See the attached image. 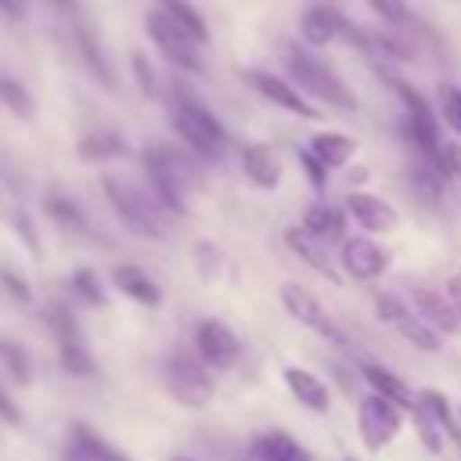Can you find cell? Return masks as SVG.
<instances>
[{
    "label": "cell",
    "instance_id": "cell-6",
    "mask_svg": "<svg viewBox=\"0 0 461 461\" xmlns=\"http://www.w3.org/2000/svg\"><path fill=\"white\" fill-rule=\"evenodd\" d=\"M144 29H148V36H151V43L158 47V54L173 65V68H180V72H202V54H198V43L180 29V25H173L158 7L148 14V22H144Z\"/></svg>",
    "mask_w": 461,
    "mask_h": 461
},
{
    "label": "cell",
    "instance_id": "cell-29",
    "mask_svg": "<svg viewBox=\"0 0 461 461\" xmlns=\"http://www.w3.org/2000/svg\"><path fill=\"white\" fill-rule=\"evenodd\" d=\"M418 403L429 411V418L436 421V429H439L447 439L461 443V421L454 418V411H450V403H447V396H443V393H436V389H425V393L418 396Z\"/></svg>",
    "mask_w": 461,
    "mask_h": 461
},
{
    "label": "cell",
    "instance_id": "cell-22",
    "mask_svg": "<svg viewBox=\"0 0 461 461\" xmlns=\"http://www.w3.org/2000/svg\"><path fill=\"white\" fill-rule=\"evenodd\" d=\"M303 230H310L317 241H342L346 238V216L324 202H310L303 216Z\"/></svg>",
    "mask_w": 461,
    "mask_h": 461
},
{
    "label": "cell",
    "instance_id": "cell-37",
    "mask_svg": "<svg viewBox=\"0 0 461 461\" xmlns=\"http://www.w3.org/2000/svg\"><path fill=\"white\" fill-rule=\"evenodd\" d=\"M367 4H371V11H375L378 18H385V22H393V25H407V22H411L403 0H367Z\"/></svg>",
    "mask_w": 461,
    "mask_h": 461
},
{
    "label": "cell",
    "instance_id": "cell-4",
    "mask_svg": "<svg viewBox=\"0 0 461 461\" xmlns=\"http://www.w3.org/2000/svg\"><path fill=\"white\" fill-rule=\"evenodd\" d=\"M101 187H104V198H108V205L115 209L119 223H122L130 234H137V238H162V234H166L162 216H158L155 202H151L144 191H137L133 184H126V180H119V176H101Z\"/></svg>",
    "mask_w": 461,
    "mask_h": 461
},
{
    "label": "cell",
    "instance_id": "cell-45",
    "mask_svg": "<svg viewBox=\"0 0 461 461\" xmlns=\"http://www.w3.org/2000/svg\"><path fill=\"white\" fill-rule=\"evenodd\" d=\"M173 461H191V457H173Z\"/></svg>",
    "mask_w": 461,
    "mask_h": 461
},
{
    "label": "cell",
    "instance_id": "cell-20",
    "mask_svg": "<svg viewBox=\"0 0 461 461\" xmlns=\"http://www.w3.org/2000/svg\"><path fill=\"white\" fill-rule=\"evenodd\" d=\"M342 25H346V18H342L335 7L313 4V7H306V14H303V40H306L310 47H324V43H331L335 36H342Z\"/></svg>",
    "mask_w": 461,
    "mask_h": 461
},
{
    "label": "cell",
    "instance_id": "cell-28",
    "mask_svg": "<svg viewBox=\"0 0 461 461\" xmlns=\"http://www.w3.org/2000/svg\"><path fill=\"white\" fill-rule=\"evenodd\" d=\"M0 104H4L14 119H22V122H29V119L36 115V104H32L29 86H25L18 76H7V72H0Z\"/></svg>",
    "mask_w": 461,
    "mask_h": 461
},
{
    "label": "cell",
    "instance_id": "cell-33",
    "mask_svg": "<svg viewBox=\"0 0 461 461\" xmlns=\"http://www.w3.org/2000/svg\"><path fill=\"white\" fill-rule=\"evenodd\" d=\"M0 364L7 367V375L18 382V385H29L32 382V364H29V353L14 342V339H4L0 335Z\"/></svg>",
    "mask_w": 461,
    "mask_h": 461
},
{
    "label": "cell",
    "instance_id": "cell-40",
    "mask_svg": "<svg viewBox=\"0 0 461 461\" xmlns=\"http://www.w3.org/2000/svg\"><path fill=\"white\" fill-rule=\"evenodd\" d=\"M299 162H303V169H306V176H310V184L313 187H324V176H328V169L310 155V151H299Z\"/></svg>",
    "mask_w": 461,
    "mask_h": 461
},
{
    "label": "cell",
    "instance_id": "cell-46",
    "mask_svg": "<svg viewBox=\"0 0 461 461\" xmlns=\"http://www.w3.org/2000/svg\"><path fill=\"white\" fill-rule=\"evenodd\" d=\"M346 461H357V457H346Z\"/></svg>",
    "mask_w": 461,
    "mask_h": 461
},
{
    "label": "cell",
    "instance_id": "cell-43",
    "mask_svg": "<svg viewBox=\"0 0 461 461\" xmlns=\"http://www.w3.org/2000/svg\"><path fill=\"white\" fill-rule=\"evenodd\" d=\"M47 7H50L58 18H72V14H83L79 0H47Z\"/></svg>",
    "mask_w": 461,
    "mask_h": 461
},
{
    "label": "cell",
    "instance_id": "cell-39",
    "mask_svg": "<svg viewBox=\"0 0 461 461\" xmlns=\"http://www.w3.org/2000/svg\"><path fill=\"white\" fill-rule=\"evenodd\" d=\"M0 281H4V288L18 299V303H29L32 299V292H29V285L18 277V274H11V270H0Z\"/></svg>",
    "mask_w": 461,
    "mask_h": 461
},
{
    "label": "cell",
    "instance_id": "cell-34",
    "mask_svg": "<svg viewBox=\"0 0 461 461\" xmlns=\"http://www.w3.org/2000/svg\"><path fill=\"white\" fill-rule=\"evenodd\" d=\"M411 421H414V429H418V436H421V447L429 450V454H439L443 450V432L436 429V421L429 418V411L414 400L411 403Z\"/></svg>",
    "mask_w": 461,
    "mask_h": 461
},
{
    "label": "cell",
    "instance_id": "cell-11",
    "mask_svg": "<svg viewBox=\"0 0 461 461\" xmlns=\"http://www.w3.org/2000/svg\"><path fill=\"white\" fill-rule=\"evenodd\" d=\"M281 306L288 310V317H295L299 324L313 328L317 335H324V339H342L339 328H335V321L328 317V310H324V306L317 303V295L306 292L303 285H281Z\"/></svg>",
    "mask_w": 461,
    "mask_h": 461
},
{
    "label": "cell",
    "instance_id": "cell-14",
    "mask_svg": "<svg viewBox=\"0 0 461 461\" xmlns=\"http://www.w3.org/2000/svg\"><path fill=\"white\" fill-rule=\"evenodd\" d=\"M249 83L267 97V101H274L277 108H285V112H292V115H303V119H317L321 112H317V104L313 101H306L299 90H292L285 79H277V76H270V72H249Z\"/></svg>",
    "mask_w": 461,
    "mask_h": 461
},
{
    "label": "cell",
    "instance_id": "cell-3",
    "mask_svg": "<svg viewBox=\"0 0 461 461\" xmlns=\"http://www.w3.org/2000/svg\"><path fill=\"white\" fill-rule=\"evenodd\" d=\"M140 158H144V173H148V184H151L158 209L180 216L187 209V173H184L180 155L166 144H148Z\"/></svg>",
    "mask_w": 461,
    "mask_h": 461
},
{
    "label": "cell",
    "instance_id": "cell-19",
    "mask_svg": "<svg viewBox=\"0 0 461 461\" xmlns=\"http://www.w3.org/2000/svg\"><path fill=\"white\" fill-rule=\"evenodd\" d=\"M281 375H285L288 393H292L303 407H310V411H328V407H331V393H328V385H324L313 371H306V367H285Z\"/></svg>",
    "mask_w": 461,
    "mask_h": 461
},
{
    "label": "cell",
    "instance_id": "cell-44",
    "mask_svg": "<svg viewBox=\"0 0 461 461\" xmlns=\"http://www.w3.org/2000/svg\"><path fill=\"white\" fill-rule=\"evenodd\" d=\"M447 295H450V306H454V313L461 317V277H450V285H447Z\"/></svg>",
    "mask_w": 461,
    "mask_h": 461
},
{
    "label": "cell",
    "instance_id": "cell-12",
    "mask_svg": "<svg viewBox=\"0 0 461 461\" xmlns=\"http://www.w3.org/2000/svg\"><path fill=\"white\" fill-rule=\"evenodd\" d=\"M342 267L349 270V277L357 281H375L385 274L389 267V252L367 238H342Z\"/></svg>",
    "mask_w": 461,
    "mask_h": 461
},
{
    "label": "cell",
    "instance_id": "cell-27",
    "mask_svg": "<svg viewBox=\"0 0 461 461\" xmlns=\"http://www.w3.org/2000/svg\"><path fill=\"white\" fill-rule=\"evenodd\" d=\"M411 191L421 205H439L443 202V191H447V180L436 173V166L429 158H418L411 166Z\"/></svg>",
    "mask_w": 461,
    "mask_h": 461
},
{
    "label": "cell",
    "instance_id": "cell-5",
    "mask_svg": "<svg viewBox=\"0 0 461 461\" xmlns=\"http://www.w3.org/2000/svg\"><path fill=\"white\" fill-rule=\"evenodd\" d=\"M162 375H166V389L176 403L184 407H205L212 400V378L205 371V364L187 353V349H173L162 364Z\"/></svg>",
    "mask_w": 461,
    "mask_h": 461
},
{
    "label": "cell",
    "instance_id": "cell-24",
    "mask_svg": "<svg viewBox=\"0 0 461 461\" xmlns=\"http://www.w3.org/2000/svg\"><path fill=\"white\" fill-rule=\"evenodd\" d=\"M360 375H364V382L375 389V396H382V400H389V403H396V407H407L411 411V393H407V385L393 375V371H385V367H378V364H371V360H360Z\"/></svg>",
    "mask_w": 461,
    "mask_h": 461
},
{
    "label": "cell",
    "instance_id": "cell-10",
    "mask_svg": "<svg viewBox=\"0 0 461 461\" xmlns=\"http://www.w3.org/2000/svg\"><path fill=\"white\" fill-rule=\"evenodd\" d=\"M238 335L223 324V321H198L194 328V357L205 364V367H230L234 357H238Z\"/></svg>",
    "mask_w": 461,
    "mask_h": 461
},
{
    "label": "cell",
    "instance_id": "cell-8",
    "mask_svg": "<svg viewBox=\"0 0 461 461\" xmlns=\"http://www.w3.org/2000/svg\"><path fill=\"white\" fill-rule=\"evenodd\" d=\"M61 25H65V36H68V43H72L79 65H83L104 90H115V72H112V65H108V54H104V47L97 43L94 29L83 22V14L61 18Z\"/></svg>",
    "mask_w": 461,
    "mask_h": 461
},
{
    "label": "cell",
    "instance_id": "cell-7",
    "mask_svg": "<svg viewBox=\"0 0 461 461\" xmlns=\"http://www.w3.org/2000/svg\"><path fill=\"white\" fill-rule=\"evenodd\" d=\"M403 425V411L382 396H364L360 400V411H357V429H360V439L367 450H382L393 443V436L400 432Z\"/></svg>",
    "mask_w": 461,
    "mask_h": 461
},
{
    "label": "cell",
    "instance_id": "cell-31",
    "mask_svg": "<svg viewBox=\"0 0 461 461\" xmlns=\"http://www.w3.org/2000/svg\"><path fill=\"white\" fill-rule=\"evenodd\" d=\"M43 209H47V216H50L58 227H65V230H83V227H86V216H83L79 202L68 198V194H61V191H50L47 202H43Z\"/></svg>",
    "mask_w": 461,
    "mask_h": 461
},
{
    "label": "cell",
    "instance_id": "cell-18",
    "mask_svg": "<svg viewBox=\"0 0 461 461\" xmlns=\"http://www.w3.org/2000/svg\"><path fill=\"white\" fill-rule=\"evenodd\" d=\"M112 285H115L126 299H133V303H140V306H158V303H162V288H158L140 267H133V263L115 267V270H112Z\"/></svg>",
    "mask_w": 461,
    "mask_h": 461
},
{
    "label": "cell",
    "instance_id": "cell-9",
    "mask_svg": "<svg viewBox=\"0 0 461 461\" xmlns=\"http://www.w3.org/2000/svg\"><path fill=\"white\" fill-rule=\"evenodd\" d=\"M375 310H378V317H382L385 324H393L411 346H418V349H425V353L439 349V335H436L403 299H396V295H378V299H375Z\"/></svg>",
    "mask_w": 461,
    "mask_h": 461
},
{
    "label": "cell",
    "instance_id": "cell-26",
    "mask_svg": "<svg viewBox=\"0 0 461 461\" xmlns=\"http://www.w3.org/2000/svg\"><path fill=\"white\" fill-rule=\"evenodd\" d=\"M155 4H158V11H162L173 25H180L198 47L209 43V25H205V18L198 14V7H194L191 0H155Z\"/></svg>",
    "mask_w": 461,
    "mask_h": 461
},
{
    "label": "cell",
    "instance_id": "cell-23",
    "mask_svg": "<svg viewBox=\"0 0 461 461\" xmlns=\"http://www.w3.org/2000/svg\"><path fill=\"white\" fill-rule=\"evenodd\" d=\"M310 155L324 166V169H339L357 155V140L346 133H317L310 140Z\"/></svg>",
    "mask_w": 461,
    "mask_h": 461
},
{
    "label": "cell",
    "instance_id": "cell-38",
    "mask_svg": "<svg viewBox=\"0 0 461 461\" xmlns=\"http://www.w3.org/2000/svg\"><path fill=\"white\" fill-rule=\"evenodd\" d=\"M130 61H133V76H137V86H140L144 94H155V72H151L148 58H144L140 50H133V54H130Z\"/></svg>",
    "mask_w": 461,
    "mask_h": 461
},
{
    "label": "cell",
    "instance_id": "cell-21",
    "mask_svg": "<svg viewBox=\"0 0 461 461\" xmlns=\"http://www.w3.org/2000/svg\"><path fill=\"white\" fill-rule=\"evenodd\" d=\"M68 447L79 450L86 461H130L115 443H108L101 432H94V429L83 425V421L72 425V432H68Z\"/></svg>",
    "mask_w": 461,
    "mask_h": 461
},
{
    "label": "cell",
    "instance_id": "cell-15",
    "mask_svg": "<svg viewBox=\"0 0 461 461\" xmlns=\"http://www.w3.org/2000/svg\"><path fill=\"white\" fill-rule=\"evenodd\" d=\"M411 303H414V313L432 328V331H457L461 328V317L454 313L450 299H443L436 288L429 285H411Z\"/></svg>",
    "mask_w": 461,
    "mask_h": 461
},
{
    "label": "cell",
    "instance_id": "cell-41",
    "mask_svg": "<svg viewBox=\"0 0 461 461\" xmlns=\"http://www.w3.org/2000/svg\"><path fill=\"white\" fill-rule=\"evenodd\" d=\"M0 421H4V425H22V411H18V403L7 396V389H0Z\"/></svg>",
    "mask_w": 461,
    "mask_h": 461
},
{
    "label": "cell",
    "instance_id": "cell-42",
    "mask_svg": "<svg viewBox=\"0 0 461 461\" xmlns=\"http://www.w3.org/2000/svg\"><path fill=\"white\" fill-rule=\"evenodd\" d=\"M0 14L7 22H25L29 18V0H0Z\"/></svg>",
    "mask_w": 461,
    "mask_h": 461
},
{
    "label": "cell",
    "instance_id": "cell-2",
    "mask_svg": "<svg viewBox=\"0 0 461 461\" xmlns=\"http://www.w3.org/2000/svg\"><path fill=\"white\" fill-rule=\"evenodd\" d=\"M285 68H288V79H292L299 90H306V97L328 101L331 108L357 112V94H353L321 58H313L303 43H292V40H288V47H285Z\"/></svg>",
    "mask_w": 461,
    "mask_h": 461
},
{
    "label": "cell",
    "instance_id": "cell-17",
    "mask_svg": "<svg viewBox=\"0 0 461 461\" xmlns=\"http://www.w3.org/2000/svg\"><path fill=\"white\" fill-rule=\"evenodd\" d=\"M241 166H245V176L263 191H274L281 180V158L270 144H249L241 155Z\"/></svg>",
    "mask_w": 461,
    "mask_h": 461
},
{
    "label": "cell",
    "instance_id": "cell-1",
    "mask_svg": "<svg viewBox=\"0 0 461 461\" xmlns=\"http://www.w3.org/2000/svg\"><path fill=\"white\" fill-rule=\"evenodd\" d=\"M169 115H173V126H176L180 140L194 155H202V158H220L223 155V148H227L223 122L184 83H173V90H169Z\"/></svg>",
    "mask_w": 461,
    "mask_h": 461
},
{
    "label": "cell",
    "instance_id": "cell-36",
    "mask_svg": "<svg viewBox=\"0 0 461 461\" xmlns=\"http://www.w3.org/2000/svg\"><path fill=\"white\" fill-rule=\"evenodd\" d=\"M72 292H76L83 303H90V306H104V288H101L97 274L86 270V267H79V270L72 274Z\"/></svg>",
    "mask_w": 461,
    "mask_h": 461
},
{
    "label": "cell",
    "instance_id": "cell-32",
    "mask_svg": "<svg viewBox=\"0 0 461 461\" xmlns=\"http://www.w3.org/2000/svg\"><path fill=\"white\" fill-rule=\"evenodd\" d=\"M58 357H61V367L68 375H94V357H90L83 335L79 339H58Z\"/></svg>",
    "mask_w": 461,
    "mask_h": 461
},
{
    "label": "cell",
    "instance_id": "cell-16",
    "mask_svg": "<svg viewBox=\"0 0 461 461\" xmlns=\"http://www.w3.org/2000/svg\"><path fill=\"white\" fill-rule=\"evenodd\" d=\"M285 245H288L306 267H313L317 274H324L331 285H342V274L335 270V263H331L324 241H317L310 230H303V227H288V230H285Z\"/></svg>",
    "mask_w": 461,
    "mask_h": 461
},
{
    "label": "cell",
    "instance_id": "cell-35",
    "mask_svg": "<svg viewBox=\"0 0 461 461\" xmlns=\"http://www.w3.org/2000/svg\"><path fill=\"white\" fill-rule=\"evenodd\" d=\"M436 104H439V112H443V119H447V126H450L454 133H461V86L443 83V86L436 90Z\"/></svg>",
    "mask_w": 461,
    "mask_h": 461
},
{
    "label": "cell",
    "instance_id": "cell-30",
    "mask_svg": "<svg viewBox=\"0 0 461 461\" xmlns=\"http://www.w3.org/2000/svg\"><path fill=\"white\" fill-rule=\"evenodd\" d=\"M126 151V140L115 133V130H94L79 140V155L86 162H104V158H115Z\"/></svg>",
    "mask_w": 461,
    "mask_h": 461
},
{
    "label": "cell",
    "instance_id": "cell-25",
    "mask_svg": "<svg viewBox=\"0 0 461 461\" xmlns=\"http://www.w3.org/2000/svg\"><path fill=\"white\" fill-rule=\"evenodd\" d=\"M256 461H310V454L288 436V432H263L252 439Z\"/></svg>",
    "mask_w": 461,
    "mask_h": 461
},
{
    "label": "cell",
    "instance_id": "cell-13",
    "mask_svg": "<svg viewBox=\"0 0 461 461\" xmlns=\"http://www.w3.org/2000/svg\"><path fill=\"white\" fill-rule=\"evenodd\" d=\"M346 212H349L364 230H371V234H389V230H396V223H400L396 209H393L385 198L364 194V191L346 194Z\"/></svg>",
    "mask_w": 461,
    "mask_h": 461
}]
</instances>
